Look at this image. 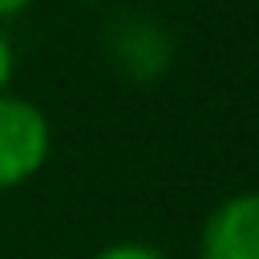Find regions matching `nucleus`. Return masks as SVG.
Masks as SVG:
<instances>
[{
    "label": "nucleus",
    "mask_w": 259,
    "mask_h": 259,
    "mask_svg": "<svg viewBox=\"0 0 259 259\" xmlns=\"http://www.w3.org/2000/svg\"><path fill=\"white\" fill-rule=\"evenodd\" d=\"M105 53L125 77L154 81L174 61V36L158 16L125 8L105 24Z\"/></svg>",
    "instance_id": "1"
},
{
    "label": "nucleus",
    "mask_w": 259,
    "mask_h": 259,
    "mask_svg": "<svg viewBox=\"0 0 259 259\" xmlns=\"http://www.w3.org/2000/svg\"><path fill=\"white\" fill-rule=\"evenodd\" d=\"M53 146L49 117L12 93H0V190L32 178Z\"/></svg>",
    "instance_id": "2"
},
{
    "label": "nucleus",
    "mask_w": 259,
    "mask_h": 259,
    "mask_svg": "<svg viewBox=\"0 0 259 259\" xmlns=\"http://www.w3.org/2000/svg\"><path fill=\"white\" fill-rule=\"evenodd\" d=\"M198 251L202 259H259V194L239 190L223 198L202 223Z\"/></svg>",
    "instance_id": "3"
},
{
    "label": "nucleus",
    "mask_w": 259,
    "mask_h": 259,
    "mask_svg": "<svg viewBox=\"0 0 259 259\" xmlns=\"http://www.w3.org/2000/svg\"><path fill=\"white\" fill-rule=\"evenodd\" d=\"M93 259H166L158 247H150V243H138V239H121V243H109V247H101Z\"/></svg>",
    "instance_id": "4"
},
{
    "label": "nucleus",
    "mask_w": 259,
    "mask_h": 259,
    "mask_svg": "<svg viewBox=\"0 0 259 259\" xmlns=\"http://www.w3.org/2000/svg\"><path fill=\"white\" fill-rule=\"evenodd\" d=\"M12 69H16V49H12V40H8L4 32H0V93H8Z\"/></svg>",
    "instance_id": "5"
},
{
    "label": "nucleus",
    "mask_w": 259,
    "mask_h": 259,
    "mask_svg": "<svg viewBox=\"0 0 259 259\" xmlns=\"http://www.w3.org/2000/svg\"><path fill=\"white\" fill-rule=\"evenodd\" d=\"M24 4H32V0H0V16H12V12H20Z\"/></svg>",
    "instance_id": "6"
}]
</instances>
